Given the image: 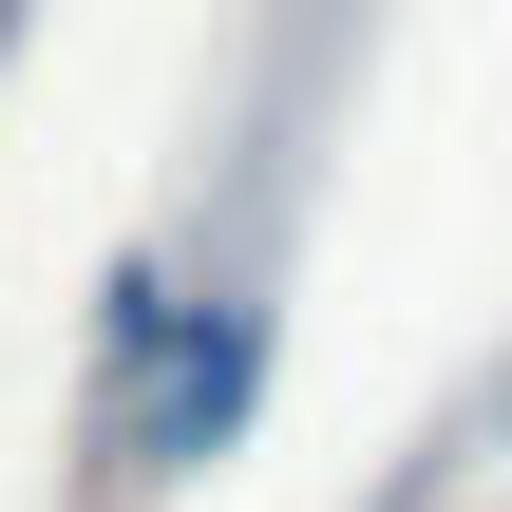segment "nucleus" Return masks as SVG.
<instances>
[{
	"label": "nucleus",
	"mask_w": 512,
	"mask_h": 512,
	"mask_svg": "<svg viewBox=\"0 0 512 512\" xmlns=\"http://www.w3.org/2000/svg\"><path fill=\"white\" fill-rule=\"evenodd\" d=\"M266 342H285V304L266 285H209L190 323H171V361L114 399V437H133V475H209L228 437H247V399H266Z\"/></svg>",
	"instance_id": "1"
}]
</instances>
